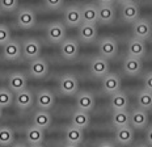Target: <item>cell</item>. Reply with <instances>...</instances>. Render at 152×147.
I'll return each mask as SVG.
<instances>
[{
  "instance_id": "1",
  "label": "cell",
  "mask_w": 152,
  "mask_h": 147,
  "mask_svg": "<svg viewBox=\"0 0 152 147\" xmlns=\"http://www.w3.org/2000/svg\"><path fill=\"white\" fill-rule=\"evenodd\" d=\"M119 51V46L118 42H117L115 38L113 37H102L99 41V53L100 57L105 59H113L117 57V54Z\"/></svg>"
},
{
  "instance_id": "2",
  "label": "cell",
  "mask_w": 152,
  "mask_h": 147,
  "mask_svg": "<svg viewBox=\"0 0 152 147\" xmlns=\"http://www.w3.org/2000/svg\"><path fill=\"white\" fill-rule=\"evenodd\" d=\"M150 123V117H148V112H145L140 108H135L130 113V121L129 125L134 130H144Z\"/></svg>"
},
{
  "instance_id": "3",
  "label": "cell",
  "mask_w": 152,
  "mask_h": 147,
  "mask_svg": "<svg viewBox=\"0 0 152 147\" xmlns=\"http://www.w3.org/2000/svg\"><path fill=\"white\" fill-rule=\"evenodd\" d=\"M132 36L134 38L145 41L152 36V24L147 18H138L132 22Z\"/></svg>"
},
{
  "instance_id": "4",
  "label": "cell",
  "mask_w": 152,
  "mask_h": 147,
  "mask_svg": "<svg viewBox=\"0 0 152 147\" xmlns=\"http://www.w3.org/2000/svg\"><path fill=\"white\" fill-rule=\"evenodd\" d=\"M46 38L51 43H62L66 40V26L62 22H51L46 29Z\"/></svg>"
},
{
  "instance_id": "5",
  "label": "cell",
  "mask_w": 152,
  "mask_h": 147,
  "mask_svg": "<svg viewBox=\"0 0 152 147\" xmlns=\"http://www.w3.org/2000/svg\"><path fill=\"white\" fill-rule=\"evenodd\" d=\"M41 43L38 42V40L36 38H28L24 41L23 46H21V53L26 59L29 60H34L37 58H39L41 55Z\"/></svg>"
},
{
  "instance_id": "6",
  "label": "cell",
  "mask_w": 152,
  "mask_h": 147,
  "mask_svg": "<svg viewBox=\"0 0 152 147\" xmlns=\"http://www.w3.org/2000/svg\"><path fill=\"white\" fill-rule=\"evenodd\" d=\"M109 60L102 58V57H94L89 63V71L94 78L102 79L105 75L109 74Z\"/></svg>"
},
{
  "instance_id": "7",
  "label": "cell",
  "mask_w": 152,
  "mask_h": 147,
  "mask_svg": "<svg viewBox=\"0 0 152 147\" xmlns=\"http://www.w3.org/2000/svg\"><path fill=\"white\" fill-rule=\"evenodd\" d=\"M79 42L74 38H66L61 43V55L67 60H74L79 57Z\"/></svg>"
},
{
  "instance_id": "8",
  "label": "cell",
  "mask_w": 152,
  "mask_h": 147,
  "mask_svg": "<svg viewBox=\"0 0 152 147\" xmlns=\"http://www.w3.org/2000/svg\"><path fill=\"white\" fill-rule=\"evenodd\" d=\"M117 17V11L113 4H100L97 7V22L104 25L113 24Z\"/></svg>"
},
{
  "instance_id": "9",
  "label": "cell",
  "mask_w": 152,
  "mask_h": 147,
  "mask_svg": "<svg viewBox=\"0 0 152 147\" xmlns=\"http://www.w3.org/2000/svg\"><path fill=\"white\" fill-rule=\"evenodd\" d=\"M59 91L66 96H74L79 91V82L74 75H67L62 76L59 80Z\"/></svg>"
},
{
  "instance_id": "10",
  "label": "cell",
  "mask_w": 152,
  "mask_h": 147,
  "mask_svg": "<svg viewBox=\"0 0 152 147\" xmlns=\"http://www.w3.org/2000/svg\"><path fill=\"white\" fill-rule=\"evenodd\" d=\"M102 91L106 95H114L117 92L121 91V78H119L117 74H107L102 78Z\"/></svg>"
},
{
  "instance_id": "11",
  "label": "cell",
  "mask_w": 152,
  "mask_h": 147,
  "mask_svg": "<svg viewBox=\"0 0 152 147\" xmlns=\"http://www.w3.org/2000/svg\"><path fill=\"white\" fill-rule=\"evenodd\" d=\"M115 143L119 145L121 147H127L131 146L134 142L135 134H134V129L131 126H123V127H118L115 129Z\"/></svg>"
},
{
  "instance_id": "12",
  "label": "cell",
  "mask_w": 152,
  "mask_h": 147,
  "mask_svg": "<svg viewBox=\"0 0 152 147\" xmlns=\"http://www.w3.org/2000/svg\"><path fill=\"white\" fill-rule=\"evenodd\" d=\"M94 105H96V98H94V96L91 92L83 91V92H79L77 96H76V107H77V110L91 113L94 109Z\"/></svg>"
},
{
  "instance_id": "13",
  "label": "cell",
  "mask_w": 152,
  "mask_h": 147,
  "mask_svg": "<svg viewBox=\"0 0 152 147\" xmlns=\"http://www.w3.org/2000/svg\"><path fill=\"white\" fill-rule=\"evenodd\" d=\"M36 104L41 110H50L55 104V96L50 89H41L36 95Z\"/></svg>"
},
{
  "instance_id": "14",
  "label": "cell",
  "mask_w": 152,
  "mask_h": 147,
  "mask_svg": "<svg viewBox=\"0 0 152 147\" xmlns=\"http://www.w3.org/2000/svg\"><path fill=\"white\" fill-rule=\"evenodd\" d=\"M13 103L16 104V107L21 110H26L29 108L33 107L34 104V95L33 92L29 91L28 88L23 89V91L17 92L15 93V98H13Z\"/></svg>"
},
{
  "instance_id": "15",
  "label": "cell",
  "mask_w": 152,
  "mask_h": 147,
  "mask_svg": "<svg viewBox=\"0 0 152 147\" xmlns=\"http://www.w3.org/2000/svg\"><path fill=\"white\" fill-rule=\"evenodd\" d=\"M127 53L129 57H134L138 59H143L147 54V45L145 41L138 40V38L132 37L127 42Z\"/></svg>"
},
{
  "instance_id": "16",
  "label": "cell",
  "mask_w": 152,
  "mask_h": 147,
  "mask_svg": "<svg viewBox=\"0 0 152 147\" xmlns=\"http://www.w3.org/2000/svg\"><path fill=\"white\" fill-rule=\"evenodd\" d=\"M64 22L69 28H77L83 24L81 18V8L77 5H71L64 11Z\"/></svg>"
},
{
  "instance_id": "17",
  "label": "cell",
  "mask_w": 152,
  "mask_h": 147,
  "mask_svg": "<svg viewBox=\"0 0 152 147\" xmlns=\"http://www.w3.org/2000/svg\"><path fill=\"white\" fill-rule=\"evenodd\" d=\"M121 17L125 22H135L138 18H140V9L135 1L126 3L121 7Z\"/></svg>"
},
{
  "instance_id": "18",
  "label": "cell",
  "mask_w": 152,
  "mask_h": 147,
  "mask_svg": "<svg viewBox=\"0 0 152 147\" xmlns=\"http://www.w3.org/2000/svg\"><path fill=\"white\" fill-rule=\"evenodd\" d=\"M29 74L36 79H42L49 74V63L43 58H37L34 60H30L29 65Z\"/></svg>"
},
{
  "instance_id": "19",
  "label": "cell",
  "mask_w": 152,
  "mask_h": 147,
  "mask_svg": "<svg viewBox=\"0 0 152 147\" xmlns=\"http://www.w3.org/2000/svg\"><path fill=\"white\" fill-rule=\"evenodd\" d=\"M123 72L127 76H138L143 70V62L142 59L134 58V57H126L122 63Z\"/></svg>"
},
{
  "instance_id": "20",
  "label": "cell",
  "mask_w": 152,
  "mask_h": 147,
  "mask_svg": "<svg viewBox=\"0 0 152 147\" xmlns=\"http://www.w3.org/2000/svg\"><path fill=\"white\" fill-rule=\"evenodd\" d=\"M37 17L34 11L29 8H23L17 13V25L21 29H31L36 25Z\"/></svg>"
},
{
  "instance_id": "21",
  "label": "cell",
  "mask_w": 152,
  "mask_h": 147,
  "mask_svg": "<svg viewBox=\"0 0 152 147\" xmlns=\"http://www.w3.org/2000/svg\"><path fill=\"white\" fill-rule=\"evenodd\" d=\"M79 38L84 43H92L97 40V26L96 24H83L79 26Z\"/></svg>"
},
{
  "instance_id": "22",
  "label": "cell",
  "mask_w": 152,
  "mask_h": 147,
  "mask_svg": "<svg viewBox=\"0 0 152 147\" xmlns=\"http://www.w3.org/2000/svg\"><path fill=\"white\" fill-rule=\"evenodd\" d=\"M21 54V45L17 41L9 40L5 45H3V57L7 60H17Z\"/></svg>"
},
{
  "instance_id": "23",
  "label": "cell",
  "mask_w": 152,
  "mask_h": 147,
  "mask_svg": "<svg viewBox=\"0 0 152 147\" xmlns=\"http://www.w3.org/2000/svg\"><path fill=\"white\" fill-rule=\"evenodd\" d=\"M51 122H53V117L49 110L38 109L36 113L33 114V126H36V127L46 130L51 126Z\"/></svg>"
},
{
  "instance_id": "24",
  "label": "cell",
  "mask_w": 152,
  "mask_h": 147,
  "mask_svg": "<svg viewBox=\"0 0 152 147\" xmlns=\"http://www.w3.org/2000/svg\"><path fill=\"white\" fill-rule=\"evenodd\" d=\"M26 76L21 72H15L12 74L8 78V89L12 91L13 93H17V92L23 91V89L26 88Z\"/></svg>"
},
{
  "instance_id": "25",
  "label": "cell",
  "mask_w": 152,
  "mask_h": 147,
  "mask_svg": "<svg viewBox=\"0 0 152 147\" xmlns=\"http://www.w3.org/2000/svg\"><path fill=\"white\" fill-rule=\"evenodd\" d=\"M129 104H130L129 96L122 91H119V92H117V93L110 96V108L113 109V112H115V110H127Z\"/></svg>"
},
{
  "instance_id": "26",
  "label": "cell",
  "mask_w": 152,
  "mask_h": 147,
  "mask_svg": "<svg viewBox=\"0 0 152 147\" xmlns=\"http://www.w3.org/2000/svg\"><path fill=\"white\" fill-rule=\"evenodd\" d=\"M25 138H26V142L29 143V146L42 145L43 140H45V130L31 125L25 132Z\"/></svg>"
},
{
  "instance_id": "27",
  "label": "cell",
  "mask_w": 152,
  "mask_h": 147,
  "mask_svg": "<svg viewBox=\"0 0 152 147\" xmlns=\"http://www.w3.org/2000/svg\"><path fill=\"white\" fill-rule=\"evenodd\" d=\"M64 138H66V143L80 146V143L84 140V130L77 129V127L71 125V126H68L67 129H66Z\"/></svg>"
},
{
  "instance_id": "28",
  "label": "cell",
  "mask_w": 152,
  "mask_h": 147,
  "mask_svg": "<svg viewBox=\"0 0 152 147\" xmlns=\"http://www.w3.org/2000/svg\"><path fill=\"white\" fill-rule=\"evenodd\" d=\"M71 123H72V126L77 127V129H81V130L87 129L91 125L89 113L83 112V110H75L71 117Z\"/></svg>"
},
{
  "instance_id": "29",
  "label": "cell",
  "mask_w": 152,
  "mask_h": 147,
  "mask_svg": "<svg viewBox=\"0 0 152 147\" xmlns=\"http://www.w3.org/2000/svg\"><path fill=\"white\" fill-rule=\"evenodd\" d=\"M130 121V112L129 110H115L113 112L112 116V123L115 129L123 126H129Z\"/></svg>"
},
{
  "instance_id": "30",
  "label": "cell",
  "mask_w": 152,
  "mask_h": 147,
  "mask_svg": "<svg viewBox=\"0 0 152 147\" xmlns=\"http://www.w3.org/2000/svg\"><path fill=\"white\" fill-rule=\"evenodd\" d=\"M138 108L143 109L145 112L152 110V92L147 89H140L138 92Z\"/></svg>"
},
{
  "instance_id": "31",
  "label": "cell",
  "mask_w": 152,
  "mask_h": 147,
  "mask_svg": "<svg viewBox=\"0 0 152 147\" xmlns=\"http://www.w3.org/2000/svg\"><path fill=\"white\" fill-rule=\"evenodd\" d=\"M81 18L87 24H96L97 22V5L87 4L81 8Z\"/></svg>"
},
{
  "instance_id": "32",
  "label": "cell",
  "mask_w": 152,
  "mask_h": 147,
  "mask_svg": "<svg viewBox=\"0 0 152 147\" xmlns=\"http://www.w3.org/2000/svg\"><path fill=\"white\" fill-rule=\"evenodd\" d=\"M15 143V133L11 127L1 126L0 127V146L8 147Z\"/></svg>"
},
{
  "instance_id": "33",
  "label": "cell",
  "mask_w": 152,
  "mask_h": 147,
  "mask_svg": "<svg viewBox=\"0 0 152 147\" xmlns=\"http://www.w3.org/2000/svg\"><path fill=\"white\" fill-rule=\"evenodd\" d=\"M15 95L8 88H0V108H8L13 104Z\"/></svg>"
},
{
  "instance_id": "34",
  "label": "cell",
  "mask_w": 152,
  "mask_h": 147,
  "mask_svg": "<svg viewBox=\"0 0 152 147\" xmlns=\"http://www.w3.org/2000/svg\"><path fill=\"white\" fill-rule=\"evenodd\" d=\"M18 5V0H0V8L4 12H13Z\"/></svg>"
},
{
  "instance_id": "35",
  "label": "cell",
  "mask_w": 152,
  "mask_h": 147,
  "mask_svg": "<svg viewBox=\"0 0 152 147\" xmlns=\"http://www.w3.org/2000/svg\"><path fill=\"white\" fill-rule=\"evenodd\" d=\"M11 40V30L7 25L0 24V45H5Z\"/></svg>"
},
{
  "instance_id": "36",
  "label": "cell",
  "mask_w": 152,
  "mask_h": 147,
  "mask_svg": "<svg viewBox=\"0 0 152 147\" xmlns=\"http://www.w3.org/2000/svg\"><path fill=\"white\" fill-rule=\"evenodd\" d=\"M45 5L51 11L61 9L63 5V0H45Z\"/></svg>"
},
{
  "instance_id": "37",
  "label": "cell",
  "mask_w": 152,
  "mask_h": 147,
  "mask_svg": "<svg viewBox=\"0 0 152 147\" xmlns=\"http://www.w3.org/2000/svg\"><path fill=\"white\" fill-rule=\"evenodd\" d=\"M143 84H144V89L152 92V71L147 72L143 78Z\"/></svg>"
},
{
  "instance_id": "38",
  "label": "cell",
  "mask_w": 152,
  "mask_h": 147,
  "mask_svg": "<svg viewBox=\"0 0 152 147\" xmlns=\"http://www.w3.org/2000/svg\"><path fill=\"white\" fill-rule=\"evenodd\" d=\"M145 143L150 147H152V125L148 127L147 132H145Z\"/></svg>"
},
{
  "instance_id": "39",
  "label": "cell",
  "mask_w": 152,
  "mask_h": 147,
  "mask_svg": "<svg viewBox=\"0 0 152 147\" xmlns=\"http://www.w3.org/2000/svg\"><path fill=\"white\" fill-rule=\"evenodd\" d=\"M97 147H117L115 143H113L112 140H102V142H100Z\"/></svg>"
},
{
  "instance_id": "40",
  "label": "cell",
  "mask_w": 152,
  "mask_h": 147,
  "mask_svg": "<svg viewBox=\"0 0 152 147\" xmlns=\"http://www.w3.org/2000/svg\"><path fill=\"white\" fill-rule=\"evenodd\" d=\"M100 4H113L115 3V0H99Z\"/></svg>"
},
{
  "instance_id": "41",
  "label": "cell",
  "mask_w": 152,
  "mask_h": 147,
  "mask_svg": "<svg viewBox=\"0 0 152 147\" xmlns=\"http://www.w3.org/2000/svg\"><path fill=\"white\" fill-rule=\"evenodd\" d=\"M11 147H28V145H25L24 142H17V143H13Z\"/></svg>"
},
{
  "instance_id": "42",
  "label": "cell",
  "mask_w": 152,
  "mask_h": 147,
  "mask_svg": "<svg viewBox=\"0 0 152 147\" xmlns=\"http://www.w3.org/2000/svg\"><path fill=\"white\" fill-rule=\"evenodd\" d=\"M115 1H118L119 4H126V3H131V1H134V0H115Z\"/></svg>"
},
{
  "instance_id": "43",
  "label": "cell",
  "mask_w": 152,
  "mask_h": 147,
  "mask_svg": "<svg viewBox=\"0 0 152 147\" xmlns=\"http://www.w3.org/2000/svg\"><path fill=\"white\" fill-rule=\"evenodd\" d=\"M135 147H150V146H148L147 143H142V142H140V143H138V145L135 146Z\"/></svg>"
},
{
  "instance_id": "44",
  "label": "cell",
  "mask_w": 152,
  "mask_h": 147,
  "mask_svg": "<svg viewBox=\"0 0 152 147\" xmlns=\"http://www.w3.org/2000/svg\"><path fill=\"white\" fill-rule=\"evenodd\" d=\"M63 147H80V146H77V145H69V143H66Z\"/></svg>"
},
{
  "instance_id": "45",
  "label": "cell",
  "mask_w": 152,
  "mask_h": 147,
  "mask_svg": "<svg viewBox=\"0 0 152 147\" xmlns=\"http://www.w3.org/2000/svg\"><path fill=\"white\" fill-rule=\"evenodd\" d=\"M28 147H43V145H33V146H28Z\"/></svg>"
},
{
  "instance_id": "46",
  "label": "cell",
  "mask_w": 152,
  "mask_h": 147,
  "mask_svg": "<svg viewBox=\"0 0 152 147\" xmlns=\"http://www.w3.org/2000/svg\"><path fill=\"white\" fill-rule=\"evenodd\" d=\"M1 116H3V108H0V118H1Z\"/></svg>"
}]
</instances>
